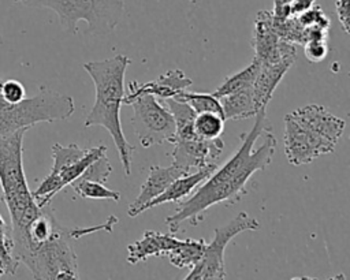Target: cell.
Instances as JSON below:
<instances>
[{"label": "cell", "instance_id": "obj_1", "mask_svg": "<svg viewBox=\"0 0 350 280\" xmlns=\"http://www.w3.org/2000/svg\"><path fill=\"white\" fill-rule=\"evenodd\" d=\"M265 111L256 115L250 131L242 132L241 146L219 169L216 168L202 184L186 199L178 202L174 214L165 219L171 234H176L185 221L200 224L205 212L213 205L237 204L247 193L246 184L252 175L265 169L275 156L276 138L271 127L265 126Z\"/></svg>", "mask_w": 350, "mask_h": 280}, {"label": "cell", "instance_id": "obj_2", "mask_svg": "<svg viewBox=\"0 0 350 280\" xmlns=\"http://www.w3.org/2000/svg\"><path fill=\"white\" fill-rule=\"evenodd\" d=\"M131 60L124 55H116L105 60H92L83 64L85 71L94 83L96 100L85 119V126H101L112 137L124 173H131V161L135 148L126 139L120 123V107L123 104L124 76Z\"/></svg>", "mask_w": 350, "mask_h": 280}, {"label": "cell", "instance_id": "obj_3", "mask_svg": "<svg viewBox=\"0 0 350 280\" xmlns=\"http://www.w3.org/2000/svg\"><path fill=\"white\" fill-rule=\"evenodd\" d=\"M345 120L323 105L308 104L284 116V153L291 165H304L332 153L345 131Z\"/></svg>", "mask_w": 350, "mask_h": 280}, {"label": "cell", "instance_id": "obj_4", "mask_svg": "<svg viewBox=\"0 0 350 280\" xmlns=\"http://www.w3.org/2000/svg\"><path fill=\"white\" fill-rule=\"evenodd\" d=\"M29 128L0 137V186L7 205L10 229L29 224L41 210L37 205L23 169V137Z\"/></svg>", "mask_w": 350, "mask_h": 280}, {"label": "cell", "instance_id": "obj_5", "mask_svg": "<svg viewBox=\"0 0 350 280\" xmlns=\"http://www.w3.org/2000/svg\"><path fill=\"white\" fill-rule=\"evenodd\" d=\"M75 111L71 96L48 87L19 102H7L0 96V137L10 135L21 128H30L37 123H52L68 119Z\"/></svg>", "mask_w": 350, "mask_h": 280}, {"label": "cell", "instance_id": "obj_6", "mask_svg": "<svg viewBox=\"0 0 350 280\" xmlns=\"http://www.w3.org/2000/svg\"><path fill=\"white\" fill-rule=\"evenodd\" d=\"M36 4L56 12L67 33H77L78 22L88 23L85 34L105 36L119 25L124 0H34Z\"/></svg>", "mask_w": 350, "mask_h": 280}, {"label": "cell", "instance_id": "obj_7", "mask_svg": "<svg viewBox=\"0 0 350 280\" xmlns=\"http://www.w3.org/2000/svg\"><path fill=\"white\" fill-rule=\"evenodd\" d=\"M71 228L27 253L23 262L34 279H79L77 254L72 249Z\"/></svg>", "mask_w": 350, "mask_h": 280}, {"label": "cell", "instance_id": "obj_8", "mask_svg": "<svg viewBox=\"0 0 350 280\" xmlns=\"http://www.w3.org/2000/svg\"><path fill=\"white\" fill-rule=\"evenodd\" d=\"M260 228V223L249 216L246 212L238 213L231 221L221 227H216L213 239L205 244L204 253L198 262L190 269L185 279H226L224 251L230 240L243 231H256Z\"/></svg>", "mask_w": 350, "mask_h": 280}, {"label": "cell", "instance_id": "obj_9", "mask_svg": "<svg viewBox=\"0 0 350 280\" xmlns=\"http://www.w3.org/2000/svg\"><path fill=\"white\" fill-rule=\"evenodd\" d=\"M127 105L133 107L131 123L142 148L148 149L163 142H172L175 137V122L171 112L159 102L153 94H139L130 98Z\"/></svg>", "mask_w": 350, "mask_h": 280}, {"label": "cell", "instance_id": "obj_10", "mask_svg": "<svg viewBox=\"0 0 350 280\" xmlns=\"http://www.w3.org/2000/svg\"><path fill=\"white\" fill-rule=\"evenodd\" d=\"M171 143H174L171 152L172 164L187 173L213 163L224 150V142L220 137L213 139L201 137L189 139L175 138Z\"/></svg>", "mask_w": 350, "mask_h": 280}, {"label": "cell", "instance_id": "obj_11", "mask_svg": "<svg viewBox=\"0 0 350 280\" xmlns=\"http://www.w3.org/2000/svg\"><path fill=\"white\" fill-rule=\"evenodd\" d=\"M254 59L260 63H275L284 57H295V45L279 38L272 27V12L258 11L254 20V37L252 41Z\"/></svg>", "mask_w": 350, "mask_h": 280}, {"label": "cell", "instance_id": "obj_12", "mask_svg": "<svg viewBox=\"0 0 350 280\" xmlns=\"http://www.w3.org/2000/svg\"><path fill=\"white\" fill-rule=\"evenodd\" d=\"M191 85L193 81L189 76H186L182 70H168L165 74H161L154 81H149L142 85L137 81L130 82L127 86L129 92L123 97V104H126L130 98L139 94H153L160 100L174 98Z\"/></svg>", "mask_w": 350, "mask_h": 280}, {"label": "cell", "instance_id": "obj_13", "mask_svg": "<svg viewBox=\"0 0 350 280\" xmlns=\"http://www.w3.org/2000/svg\"><path fill=\"white\" fill-rule=\"evenodd\" d=\"M183 169L171 164L170 167H160V165H150L149 175L144 184L139 188V194L134 199V202L129 206L127 214L130 217H135L139 214V209L142 205L149 202L150 199L160 195L175 179L179 176L186 175Z\"/></svg>", "mask_w": 350, "mask_h": 280}, {"label": "cell", "instance_id": "obj_14", "mask_svg": "<svg viewBox=\"0 0 350 280\" xmlns=\"http://www.w3.org/2000/svg\"><path fill=\"white\" fill-rule=\"evenodd\" d=\"M180 239L174 234H163L157 231H145L142 238L127 246V262L134 265L144 262L150 257L167 255L168 251L175 249Z\"/></svg>", "mask_w": 350, "mask_h": 280}, {"label": "cell", "instance_id": "obj_15", "mask_svg": "<svg viewBox=\"0 0 350 280\" xmlns=\"http://www.w3.org/2000/svg\"><path fill=\"white\" fill-rule=\"evenodd\" d=\"M216 168H217V165L215 163H211V164H208L206 167H204L201 169H197L194 172H189V173L183 175V176H179L160 195H157L156 198H153L149 202H146L145 205H142L141 209H139V213H142V212H145V210H148L150 208L167 204V202H180V201H183Z\"/></svg>", "mask_w": 350, "mask_h": 280}, {"label": "cell", "instance_id": "obj_16", "mask_svg": "<svg viewBox=\"0 0 350 280\" xmlns=\"http://www.w3.org/2000/svg\"><path fill=\"white\" fill-rule=\"evenodd\" d=\"M295 57H284L275 63H260V70L253 83V96L257 108L267 109L268 102Z\"/></svg>", "mask_w": 350, "mask_h": 280}, {"label": "cell", "instance_id": "obj_17", "mask_svg": "<svg viewBox=\"0 0 350 280\" xmlns=\"http://www.w3.org/2000/svg\"><path fill=\"white\" fill-rule=\"evenodd\" d=\"M224 120H239L256 116L260 109L256 105L253 86L242 89L219 98Z\"/></svg>", "mask_w": 350, "mask_h": 280}, {"label": "cell", "instance_id": "obj_18", "mask_svg": "<svg viewBox=\"0 0 350 280\" xmlns=\"http://www.w3.org/2000/svg\"><path fill=\"white\" fill-rule=\"evenodd\" d=\"M164 107L171 112L175 122V138L189 139L198 137L194 131V117L196 112L193 108L176 98H164ZM172 139V141H174Z\"/></svg>", "mask_w": 350, "mask_h": 280}, {"label": "cell", "instance_id": "obj_19", "mask_svg": "<svg viewBox=\"0 0 350 280\" xmlns=\"http://www.w3.org/2000/svg\"><path fill=\"white\" fill-rule=\"evenodd\" d=\"M205 244L206 243L202 238L201 239H191V238L180 239L178 246L175 249H172L171 251H168L167 257L174 266H176L179 269H182V268L191 269L201 258Z\"/></svg>", "mask_w": 350, "mask_h": 280}, {"label": "cell", "instance_id": "obj_20", "mask_svg": "<svg viewBox=\"0 0 350 280\" xmlns=\"http://www.w3.org/2000/svg\"><path fill=\"white\" fill-rule=\"evenodd\" d=\"M258 70H260V61L257 59L253 57L252 63L245 67L243 70L227 76L223 83L215 89L212 92V94L216 97V98H220L226 94H230V93H234V92H238V90H242V89H247V87H252L254 81H256V76L258 74Z\"/></svg>", "mask_w": 350, "mask_h": 280}, {"label": "cell", "instance_id": "obj_21", "mask_svg": "<svg viewBox=\"0 0 350 280\" xmlns=\"http://www.w3.org/2000/svg\"><path fill=\"white\" fill-rule=\"evenodd\" d=\"M77 195L88 199H109L113 202L120 201V193L105 187V183L86 179H75L71 184Z\"/></svg>", "mask_w": 350, "mask_h": 280}, {"label": "cell", "instance_id": "obj_22", "mask_svg": "<svg viewBox=\"0 0 350 280\" xmlns=\"http://www.w3.org/2000/svg\"><path fill=\"white\" fill-rule=\"evenodd\" d=\"M174 98L189 104L196 113L215 112V113L223 116V109H221L220 101L212 93H193V92L183 90Z\"/></svg>", "mask_w": 350, "mask_h": 280}, {"label": "cell", "instance_id": "obj_23", "mask_svg": "<svg viewBox=\"0 0 350 280\" xmlns=\"http://www.w3.org/2000/svg\"><path fill=\"white\" fill-rule=\"evenodd\" d=\"M194 131L198 137L205 139L219 138L224 131V117L215 112L196 113Z\"/></svg>", "mask_w": 350, "mask_h": 280}, {"label": "cell", "instance_id": "obj_24", "mask_svg": "<svg viewBox=\"0 0 350 280\" xmlns=\"http://www.w3.org/2000/svg\"><path fill=\"white\" fill-rule=\"evenodd\" d=\"M295 18L302 27H321V29L329 30L331 20L324 14L320 5H312L309 10L295 15Z\"/></svg>", "mask_w": 350, "mask_h": 280}, {"label": "cell", "instance_id": "obj_25", "mask_svg": "<svg viewBox=\"0 0 350 280\" xmlns=\"http://www.w3.org/2000/svg\"><path fill=\"white\" fill-rule=\"evenodd\" d=\"M111 172H112V165L109 164V160L107 158V153H104L98 158H96L78 179L107 183Z\"/></svg>", "mask_w": 350, "mask_h": 280}, {"label": "cell", "instance_id": "obj_26", "mask_svg": "<svg viewBox=\"0 0 350 280\" xmlns=\"http://www.w3.org/2000/svg\"><path fill=\"white\" fill-rule=\"evenodd\" d=\"M0 96L7 102H19L26 96L25 86L16 81V79H8L5 82H1Z\"/></svg>", "mask_w": 350, "mask_h": 280}, {"label": "cell", "instance_id": "obj_27", "mask_svg": "<svg viewBox=\"0 0 350 280\" xmlns=\"http://www.w3.org/2000/svg\"><path fill=\"white\" fill-rule=\"evenodd\" d=\"M304 52L310 63H320L328 55L327 40H312L304 44Z\"/></svg>", "mask_w": 350, "mask_h": 280}, {"label": "cell", "instance_id": "obj_28", "mask_svg": "<svg viewBox=\"0 0 350 280\" xmlns=\"http://www.w3.org/2000/svg\"><path fill=\"white\" fill-rule=\"evenodd\" d=\"M335 10L336 15L339 19V23L342 25V29L345 33H350V12H349V0H336L335 3Z\"/></svg>", "mask_w": 350, "mask_h": 280}, {"label": "cell", "instance_id": "obj_29", "mask_svg": "<svg viewBox=\"0 0 350 280\" xmlns=\"http://www.w3.org/2000/svg\"><path fill=\"white\" fill-rule=\"evenodd\" d=\"M19 261L14 255H5L0 253V277L4 275H14L18 269Z\"/></svg>", "mask_w": 350, "mask_h": 280}, {"label": "cell", "instance_id": "obj_30", "mask_svg": "<svg viewBox=\"0 0 350 280\" xmlns=\"http://www.w3.org/2000/svg\"><path fill=\"white\" fill-rule=\"evenodd\" d=\"M271 12L276 19L291 16V0H273V10Z\"/></svg>", "mask_w": 350, "mask_h": 280}, {"label": "cell", "instance_id": "obj_31", "mask_svg": "<svg viewBox=\"0 0 350 280\" xmlns=\"http://www.w3.org/2000/svg\"><path fill=\"white\" fill-rule=\"evenodd\" d=\"M8 239H10V227L5 225L4 219L0 214V253L8 251Z\"/></svg>", "mask_w": 350, "mask_h": 280}, {"label": "cell", "instance_id": "obj_32", "mask_svg": "<svg viewBox=\"0 0 350 280\" xmlns=\"http://www.w3.org/2000/svg\"><path fill=\"white\" fill-rule=\"evenodd\" d=\"M316 0H291V15H298L312 5H314Z\"/></svg>", "mask_w": 350, "mask_h": 280}, {"label": "cell", "instance_id": "obj_33", "mask_svg": "<svg viewBox=\"0 0 350 280\" xmlns=\"http://www.w3.org/2000/svg\"><path fill=\"white\" fill-rule=\"evenodd\" d=\"M14 1H30V0H14Z\"/></svg>", "mask_w": 350, "mask_h": 280}, {"label": "cell", "instance_id": "obj_34", "mask_svg": "<svg viewBox=\"0 0 350 280\" xmlns=\"http://www.w3.org/2000/svg\"><path fill=\"white\" fill-rule=\"evenodd\" d=\"M0 89H1V81H0Z\"/></svg>", "mask_w": 350, "mask_h": 280}]
</instances>
